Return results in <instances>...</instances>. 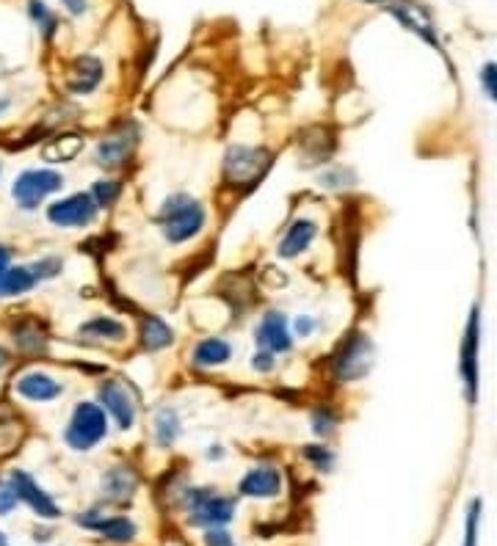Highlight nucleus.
<instances>
[{
	"mask_svg": "<svg viewBox=\"0 0 497 546\" xmlns=\"http://www.w3.org/2000/svg\"><path fill=\"white\" fill-rule=\"evenodd\" d=\"M205 224H208V210L191 194H172L158 213L161 235L172 246H183L188 240H194L205 229Z\"/></svg>",
	"mask_w": 497,
	"mask_h": 546,
	"instance_id": "nucleus-1",
	"label": "nucleus"
},
{
	"mask_svg": "<svg viewBox=\"0 0 497 546\" xmlns=\"http://www.w3.org/2000/svg\"><path fill=\"white\" fill-rule=\"evenodd\" d=\"M108 436V414L100 403L81 400L75 403L70 420L64 425V444L75 453H89Z\"/></svg>",
	"mask_w": 497,
	"mask_h": 546,
	"instance_id": "nucleus-2",
	"label": "nucleus"
},
{
	"mask_svg": "<svg viewBox=\"0 0 497 546\" xmlns=\"http://www.w3.org/2000/svg\"><path fill=\"white\" fill-rule=\"evenodd\" d=\"M64 182H67L64 180V174L53 169V166H39V169L20 171L12 182L14 205L20 207L23 213H36L50 196L61 194Z\"/></svg>",
	"mask_w": 497,
	"mask_h": 546,
	"instance_id": "nucleus-3",
	"label": "nucleus"
},
{
	"mask_svg": "<svg viewBox=\"0 0 497 546\" xmlns=\"http://www.w3.org/2000/svg\"><path fill=\"white\" fill-rule=\"evenodd\" d=\"M271 166V152L249 144H232L221 160V177L232 188H249L255 185Z\"/></svg>",
	"mask_w": 497,
	"mask_h": 546,
	"instance_id": "nucleus-4",
	"label": "nucleus"
},
{
	"mask_svg": "<svg viewBox=\"0 0 497 546\" xmlns=\"http://www.w3.org/2000/svg\"><path fill=\"white\" fill-rule=\"evenodd\" d=\"M373 359H376L373 340L362 331H351L332 359V373L340 384H354L373 370Z\"/></svg>",
	"mask_w": 497,
	"mask_h": 546,
	"instance_id": "nucleus-5",
	"label": "nucleus"
},
{
	"mask_svg": "<svg viewBox=\"0 0 497 546\" xmlns=\"http://www.w3.org/2000/svg\"><path fill=\"white\" fill-rule=\"evenodd\" d=\"M185 511L194 527H224L232 522L235 500L213 489H191L185 494Z\"/></svg>",
	"mask_w": 497,
	"mask_h": 546,
	"instance_id": "nucleus-6",
	"label": "nucleus"
},
{
	"mask_svg": "<svg viewBox=\"0 0 497 546\" xmlns=\"http://www.w3.org/2000/svg\"><path fill=\"white\" fill-rule=\"evenodd\" d=\"M97 213H100V207L94 205L89 191L86 194L81 191V194L64 196V199H56V202H50L45 207V218L58 229L92 227L94 221H97Z\"/></svg>",
	"mask_w": 497,
	"mask_h": 546,
	"instance_id": "nucleus-7",
	"label": "nucleus"
},
{
	"mask_svg": "<svg viewBox=\"0 0 497 546\" xmlns=\"http://www.w3.org/2000/svg\"><path fill=\"white\" fill-rule=\"evenodd\" d=\"M139 138L141 130L136 122H125V125L114 127V130L97 144V149H94L97 166H100V169H119V166H125L130 160V155H133V149L139 147Z\"/></svg>",
	"mask_w": 497,
	"mask_h": 546,
	"instance_id": "nucleus-8",
	"label": "nucleus"
},
{
	"mask_svg": "<svg viewBox=\"0 0 497 546\" xmlns=\"http://www.w3.org/2000/svg\"><path fill=\"white\" fill-rule=\"evenodd\" d=\"M97 403L103 406V411L108 414V420L116 422L119 431H130L136 425V414H139V406H136V398L122 381L116 378H108L97 387Z\"/></svg>",
	"mask_w": 497,
	"mask_h": 546,
	"instance_id": "nucleus-9",
	"label": "nucleus"
},
{
	"mask_svg": "<svg viewBox=\"0 0 497 546\" xmlns=\"http://www.w3.org/2000/svg\"><path fill=\"white\" fill-rule=\"evenodd\" d=\"M478 351H481V318H478V307H475L470 312L462 348H459V376H462L464 392H467L470 403H475V398H478Z\"/></svg>",
	"mask_w": 497,
	"mask_h": 546,
	"instance_id": "nucleus-10",
	"label": "nucleus"
},
{
	"mask_svg": "<svg viewBox=\"0 0 497 546\" xmlns=\"http://www.w3.org/2000/svg\"><path fill=\"white\" fill-rule=\"evenodd\" d=\"M14 395L25 403H56L64 395V384L47 370H25L14 378Z\"/></svg>",
	"mask_w": 497,
	"mask_h": 546,
	"instance_id": "nucleus-11",
	"label": "nucleus"
},
{
	"mask_svg": "<svg viewBox=\"0 0 497 546\" xmlns=\"http://www.w3.org/2000/svg\"><path fill=\"white\" fill-rule=\"evenodd\" d=\"M9 483H12L17 500L23 502V505H28L39 519H58V516H61L56 500H53V497L25 472V469H14L12 475H9Z\"/></svg>",
	"mask_w": 497,
	"mask_h": 546,
	"instance_id": "nucleus-12",
	"label": "nucleus"
},
{
	"mask_svg": "<svg viewBox=\"0 0 497 546\" xmlns=\"http://www.w3.org/2000/svg\"><path fill=\"white\" fill-rule=\"evenodd\" d=\"M257 348L271 353H288L293 348V331H290L288 315L279 309H268L255 329Z\"/></svg>",
	"mask_w": 497,
	"mask_h": 546,
	"instance_id": "nucleus-13",
	"label": "nucleus"
},
{
	"mask_svg": "<svg viewBox=\"0 0 497 546\" xmlns=\"http://www.w3.org/2000/svg\"><path fill=\"white\" fill-rule=\"evenodd\" d=\"M318 232H321V227H318L315 218L307 216L296 218V221L285 229V235L279 238L277 257L279 260H296V257H301V254L310 251V246L318 240Z\"/></svg>",
	"mask_w": 497,
	"mask_h": 546,
	"instance_id": "nucleus-14",
	"label": "nucleus"
},
{
	"mask_svg": "<svg viewBox=\"0 0 497 546\" xmlns=\"http://www.w3.org/2000/svg\"><path fill=\"white\" fill-rule=\"evenodd\" d=\"M75 522L86 527V530H94V533L105 535L108 541H114V544H128L136 538V524L130 522L128 516H105L100 511H89L81 513Z\"/></svg>",
	"mask_w": 497,
	"mask_h": 546,
	"instance_id": "nucleus-15",
	"label": "nucleus"
},
{
	"mask_svg": "<svg viewBox=\"0 0 497 546\" xmlns=\"http://www.w3.org/2000/svg\"><path fill=\"white\" fill-rule=\"evenodd\" d=\"M282 491V475L274 467L249 469L238 483V494L249 500H274Z\"/></svg>",
	"mask_w": 497,
	"mask_h": 546,
	"instance_id": "nucleus-16",
	"label": "nucleus"
},
{
	"mask_svg": "<svg viewBox=\"0 0 497 546\" xmlns=\"http://www.w3.org/2000/svg\"><path fill=\"white\" fill-rule=\"evenodd\" d=\"M103 61L94 56H81L72 61L70 72H67V91L70 94H78V97H86L97 91V86L103 83Z\"/></svg>",
	"mask_w": 497,
	"mask_h": 546,
	"instance_id": "nucleus-17",
	"label": "nucleus"
},
{
	"mask_svg": "<svg viewBox=\"0 0 497 546\" xmlns=\"http://www.w3.org/2000/svg\"><path fill=\"white\" fill-rule=\"evenodd\" d=\"M14 348L23 353H45L50 345V334H47L45 323L34 315H25L12 326Z\"/></svg>",
	"mask_w": 497,
	"mask_h": 546,
	"instance_id": "nucleus-18",
	"label": "nucleus"
},
{
	"mask_svg": "<svg viewBox=\"0 0 497 546\" xmlns=\"http://www.w3.org/2000/svg\"><path fill=\"white\" fill-rule=\"evenodd\" d=\"M136 491H139V475L130 467H125V464L111 467L103 475V494L108 502L125 505V502L133 500Z\"/></svg>",
	"mask_w": 497,
	"mask_h": 546,
	"instance_id": "nucleus-19",
	"label": "nucleus"
},
{
	"mask_svg": "<svg viewBox=\"0 0 497 546\" xmlns=\"http://www.w3.org/2000/svg\"><path fill=\"white\" fill-rule=\"evenodd\" d=\"M78 337L86 342H122L128 337V326L111 315H94L78 326Z\"/></svg>",
	"mask_w": 497,
	"mask_h": 546,
	"instance_id": "nucleus-20",
	"label": "nucleus"
},
{
	"mask_svg": "<svg viewBox=\"0 0 497 546\" xmlns=\"http://www.w3.org/2000/svg\"><path fill=\"white\" fill-rule=\"evenodd\" d=\"M232 359V345L221 337H208V340H199L191 351V364L199 370H216Z\"/></svg>",
	"mask_w": 497,
	"mask_h": 546,
	"instance_id": "nucleus-21",
	"label": "nucleus"
},
{
	"mask_svg": "<svg viewBox=\"0 0 497 546\" xmlns=\"http://www.w3.org/2000/svg\"><path fill=\"white\" fill-rule=\"evenodd\" d=\"M36 290V279L31 273V265H9L0 271V301L23 298Z\"/></svg>",
	"mask_w": 497,
	"mask_h": 546,
	"instance_id": "nucleus-22",
	"label": "nucleus"
},
{
	"mask_svg": "<svg viewBox=\"0 0 497 546\" xmlns=\"http://www.w3.org/2000/svg\"><path fill=\"white\" fill-rule=\"evenodd\" d=\"M139 340H141V351H147V353L166 351V348L174 342V331L172 326H169L163 318H158V315H144V318H141Z\"/></svg>",
	"mask_w": 497,
	"mask_h": 546,
	"instance_id": "nucleus-23",
	"label": "nucleus"
},
{
	"mask_svg": "<svg viewBox=\"0 0 497 546\" xmlns=\"http://www.w3.org/2000/svg\"><path fill=\"white\" fill-rule=\"evenodd\" d=\"M83 152V138L75 136V133H67V136H58L53 141H47L42 147V160L45 163H70Z\"/></svg>",
	"mask_w": 497,
	"mask_h": 546,
	"instance_id": "nucleus-24",
	"label": "nucleus"
},
{
	"mask_svg": "<svg viewBox=\"0 0 497 546\" xmlns=\"http://www.w3.org/2000/svg\"><path fill=\"white\" fill-rule=\"evenodd\" d=\"M180 433H183V420H180V414L172 406H166L155 414V442L158 447H172L177 439H180Z\"/></svg>",
	"mask_w": 497,
	"mask_h": 546,
	"instance_id": "nucleus-25",
	"label": "nucleus"
},
{
	"mask_svg": "<svg viewBox=\"0 0 497 546\" xmlns=\"http://www.w3.org/2000/svg\"><path fill=\"white\" fill-rule=\"evenodd\" d=\"M354 182H357V174L340 163H332L318 174V185L326 191H346V188H354Z\"/></svg>",
	"mask_w": 497,
	"mask_h": 546,
	"instance_id": "nucleus-26",
	"label": "nucleus"
},
{
	"mask_svg": "<svg viewBox=\"0 0 497 546\" xmlns=\"http://www.w3.org/2000/svg\"><path fill=\"white\" fill-rule=\"evenodd\" d=\"M28 14H31V20H34V25L42 31V36L45 39H53V34H56V14L47 9L42 0H28Z\"/></svg>",
	"mask_w": 497,
	"mask_h": 546,
	"instance_id": "nucleus-27",
	"label": "nucleus"
},
{
	"mask_svg": "<svg viewBox=\"0 0 497 546\" xmlns=\"http://www.w3.org/2000/svg\"><path fill=\"white\" fill-rule=\"evenodd\" d=\"M61 271H64V260L56 257V254H47V257H39L36 262H31V273H34L36 285L53 282L56 276H61Z\"/></svg>",
	"mask_w": 497,
	"mask_h": 546,
	"instance_id": "nucleus-28",
	"label": "nucleus"
},
{
	"mask_svg": "<svg viewBox=\"0 0 497 546\" xmlns=\"http://www.w3.org/2000/svg\"><path fill=\"white\" fill-rule=\"evenodd\" d=\"M89 194H92L94 205L100 207V210H108V207L116 205V199L122 194V185L116 180H97Z\"/></svg>",
	"mask_w": 497,
	"mask_h": 546,
	"instance_id": "nucleus-29",
	"label": "nucleus"
},
{
	"mask_svg": "<svg viewBox=\"0 0 497 546\" xmlns=\"http://www.w3.org/2000/svg\"><path fill=\"white\" fill-rule=\"evenodd\" d=\"M301 455H304L318 472H329V469L335 467V453H332L326 444H304V447H301Z\"/></svg>",
	"mask_w": 497,
	"mask_h": 546,
	"instance_id": "nucleus-30",
	"label": "nucleus"
},
{
	"mask_svg": "<svg viewBox=\"0 0 497 546\" xmlns=\"http://www.w3.org/2000/svg\"><path fill=\"white\" fill-rule=\"evenodd\" d=\"M310 425H313L315 436H321V439H326V436H332L337 428V417L332 409H315L313 417H310Z\"/></svg>",
	"mask_w": 497,
	"mask_h": 546,
	"instance_id": "nucleus-31",
	"label": "nucleus"
},
{
	"mask_svg": "<svg viewBox=\"0 0 497 546\" xmlns=\"http://www.w3.org/2000/svg\"><path fill=\"white\" fill-rule=\"evenodd\" d=\"M478 519H481V500L470 502V511H467V538L464 546H478Z\"/></svg>",
	"mask_w": 497,
	"mask_h": 546,
	"instance_id": "nucleus-32",
	"label": "nucleus"
},
{
	"mask_svg": "<svg viewBox=\"0 0 497 546\" xmlns=\"http://www.w3.org/2000/svg\"><path fill=\"white\" fill-rule=\"evenodd\" d=\"M260 282L266 287H271V290H282V287L290 285L288 273L279 271L277 265H266V268L260 271Z\"/></svg>",
	"mask_w": 497,
	"mask_h": 546,
	"instance_id": "nucleus-33",
	"label": "nucleus"
},
{
	"mask_svg": "<svg viewBox=\"0 0 497 546\" xmlns=\"http://www.w3.org/2000/svg\"><path fill=\"white\" fill-rule=\"evenodd\" d=\"M252 370H255V373H260V376L274 373V370H277V353L257 348V353L252 356Z\"/></svg>",
	"mask_w": 497,
	"mask_h": 546,
	"instance_id": "nucleus-34",
	"label": "nucleus"
},
{
	"mask_svg": "<svg viewBox=\"0 0 497 546\" xmlns=\"http://www.w3.org/2000/svg\"><path fill=\"white\" fill-rule=\"evenodd\" d=\"M481 89L486 91V97L497 103V64H486L481 69Z\"/></svg>",
	"mask_w": 497,
	"mask_h": 546,
	"instance_id": "nucleus-35",
	"label": "nucleus"
},
{
	"mask_svg": "<svg viewBox=\"0 0 497 546\" xmlns=\"http://www.w3.org/2000/svg\"><path fill=\"white\" fill-rule=\"evenodd\" d=\"M17 505H20V500H17V494H14L12 483L3 480V483H0V516H9Z\"/></svg>",
	"mask_w": 497,
	"mask_h": 546,
	"instance_id": "nucleus-36",
	"label": "nucleus"
},
{
	"mask_svg": "<svg viewBox=\"0 0 497 546\" xmlns=\"http://www.w3.org/2000/svg\"><path fill=\"white\" fill-rule=\"evenodd\" d=\"M205 546H235V541L224 527H210L205 533Z\"/></svg>",
	"mask_w": 497,
	"mask_h": 546,
	"instance_id": "nucleus-37",
	"label": "nucleus"
},
{
	"mask_svg": "<svg viewBox=\"0 0 497 546\" xmlns=\"http://www.w3.org/2000/svg\"><path fill=\"white\" fill-rule=\"evenodd\" d=\"M293 334H296V337H304V340H307V337H313L315 334V318H310V315H301V318H296V323H293Z\"/></svg>",
	"mask_w": 497,
	"mask_h": 546,
	"instance_id": "nucleus-38",
	"label": "nucleus"
},
{
	"mask_svg": "<svg viewBox=\"0 0 497 546\" xmlns=\"http://www.w3.org/2000/svg\"><path fill=\"white\" fill-rule=\"evenodd\" d=\"M61 6L67 9L70 17H83V14L89 12V0H61Z\"/></svg>",
	"mask_w": 497,
	"mask_h": 546,
	"instance_id": "nucleus-39",
	"label": "nucleus"
},
{
	"mask_svg": "<svg viewBox=\"0 0 497 546\" xmlns=\"http://www.w3.org/2000/svg\"><path fill=\"white\" fill-rule=\"evenodd\" d=\"M12 265V246L0 243V271H6Z\"/></svg>",
	"mask_w": 497,
	"mask_h": 546,
	"instance_id": "nucleus-40",
	"label": "nucleus"
},
{
	"mask_svg": "<svg viewBox=\"0 0 497 546\" xmlns=\"http://www.w3.org/2000/svg\"><path fill=\"white\" fill-rule=\"evenodd\" d=\"M9 362H12V356H9V351H6V348L0 345V376H3V370L9 367Z\"/></svg>",
	"mask_w": 497,
	"mask_h": 546,
	"instance_id": "nucleus-41",
	"label": "nucleus"
},
{
	"mask_svg": "<svg viewBox=\"0 0 497 546\" xmlns=\"http://www.w3.org/2000/svg\"><path fill=\"white\" fill-rule=\"evenodd\" d=\"M9 108H12V100H9V97H0V119H3V114H6Z\"/></svg>",
	"mask_w": 497,
	"mask_h": 546,
	"instance_id": "nucleus-42",
	"label": "nucleus"
},
{
	"mask_svg": "<svg viewBox=\"0 0 497 546\" xmlns=\"http://www.w3.org/2000/svg\"><path fill=\"white\" fill-rule=\"evenodd\" d=\"M368 3H384V6H390L393 0H368Z\"/></svg>",
	"mask_w": 497,
	"mask_h": 546,
	"instance_id": "nucleus-43",
	"label": "nucleus"
},
{
	"mask_svg": "<svg viewBox=\"0 0 497 546\" xmlns=\"http://www.w3.org/2000/svg\"><path fill=\"white\" fill-rule=\"evenodd\" d=\"M0 546H9V544H6V535H3V533H0Z\"/></svg>",
	"mask_w": 497,
	"mask_h": 546,
	"instance_id": "nucleus-44",
	"label": "nucleus"
},
{
	"mask_svg": "<svg viewBox=\"0 0 497 546\" xmlns=\"http://www.w3.org/2000/svg\"><path fill=\"white\" fill-rule=\"evenodd\" d=\"M0 177H3V160H0Z\"/></svg>",
	"mask_w": 497,
	"mask_h": 546,
	"instance_id": "nucleus-45",
	"label": "nucleus"
}]
</instances>
